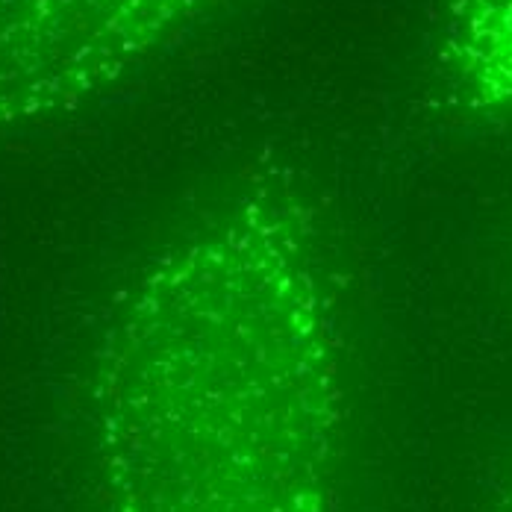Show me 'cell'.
I'll use <instances>...</instances> for the list:
<instances>
[{
    "label": "cell",
    "mask_w": 512,
    "mask_h": 512,
    "mask_svg": "<svg viewBox=\"0 0 512 512\" xmlns=\"http://www.w3.org/2000/svg\"><path fill=\"white\" fill-rule=\"evenodd\" d=\"M115 512H327L339 295L315 215L259 186L124 292L106 339Z\"/></svg>",
    "instance_id": "1"
},
{
    "label": "cell",
    "mask_w": 512,
    "mask_h": 512,
    "mask_svg": "<svg viewBox=\"0 0 512 512\" xmlns=\"http://www.w3.org/2000/svg\"><path fill=\"white\" fill-rule=\"evenodd\" d=\"M206 0H0V127L77 109Z\"/></svg>",
    "instance_id": "2"
},
{
    "label": "cell",
    "mask_w": 512,
    "mask_h": 512,
    "mask_svg": "<svg viewBox=\"0 0 512 512\" xmlns=\"http://www.w3.org/2000/svg\"><path fill=\"white\" fill-rule=\"evenodd\" d=\"M442 62L471 106L512 112V0H454Z\"/></svg>",
    "instance_id": "3"
}]
</instances>
